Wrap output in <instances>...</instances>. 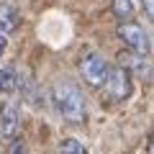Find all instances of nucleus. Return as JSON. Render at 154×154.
Returning <instances> with one entry per match:
<instances>
[{
    "label": "nucleus",
    "instance_id": "1",
    "mask_svg": "<svg viewBox=\"0 0 154 154\" xmlns=\"http://www.w3.org/2000/svg\"><path fill=\"white\" fill-rule=\"evenodd\" d=\"M49 95H51L54 108L59 110V116L64 118V121H69V123H85V118H88V103H85L82 90L77 88L72 80H67V77L57 80V82L51 85V93Z\"/></svg>",
    "mask_w": 154,
    "mask_h": 154
},
{
    "label": "nucleus",
    "instance_id": "2",
    "mask_svg": "<svg viewBox=\"0 0 154 154\" xmlns=\"http://www.w3.org/2000/svg\"><path fill=\"white\" fill-rule=\"evenodd\" d=\"M77 72H80V77H82L90 88H100L103 90L105 80H108V75H110V67H108V62H105L98 51L88 49V51L80 54V59H77Z\"/></svg>",
    "mask_w": 154,
    "mask_h": 154
},
{
    "label": "nucleus",
    "instance_id": "3",
    "mask_svg": "<svg viewBox=\"0 0 154 154\" xmlns=\"http://www.w3.org/2000/svg\"><path fill=\"white\" fill-rule=\"evenodd\" d=\"M118 38H121L131 51H139V54H144V57L152 51L146 31H144L141 26H136V23H121V26H118Z\"/></svg>",
    "mask_w": 154,
    "mask_h": 154
},
{
    "label": "nucleus",
    "instance_id": "4",
    "mask_svg": "<svg viewBox=\"0 0 154 154\" xmlns=\"http://www.w3.org/2000/svg\"><path fill=\"white\" fill-rule=\"evenodd\" d=\"M103 90L108 93V98L113 100H123L128 93H131V82H128V69H123V67H110V75L108 80H105Z\"/></svg>",
    "mask_w": 154,
    "mask_h": 154
},
{
    "label": "nucleus",
    "instance_id": "5",
    "mask_svg": "<svg viewBox=\"0 0 154 154\" xmlns=\"http://www.w3.org/2000/svg\"><path fill=\"white\" fill-rule=\"evenodd\" d=\"M18 131V103L16 100H3L0 103V136L13 139Z\"/></svg>",
    "mask_w": 154,
    "mask_h": 154
},
{
    "label": "nucleus",
    "instance_id": "6",
    "mask_svg": "<svg viewBox=\"0 0 154 154\" xmlns=\"http://www.w3.org/2000/svg\"><path fill=\"white\" fill-rule=\"evenodd\" d=\"M121 67H123V69H128L131 75L149 77V64L144 62V54H139V51H131V54H121Z\"/></svg>",
    "mask_w": 154,
    "mask_h": 154
},
{
    "label": "nucleus",
    "instance_id": "7",
    "mask_svg": "<svg viewBox=\"0 0 154 154\" xmlns=\"http://www.w3.org/2000/svg\"><path fill=\"white\" fill-rule=\"evenodd\" d=\"M18 26V11L8 3H0V33H11Z\"/></svg>",
    "mask_w": 154,
    "mask_h": 154
},
{
    "label": "nucleus",
    "instance_id": "8",
    "mask_svg": "<svg viewBox=\"0 0 154 154\" xmlns=\"http://www.w3.org/2000/svg\"><path fill=\"white\" fill-rule=\"evenodd\" d=\"M18 88V72L0 69V93H13Z\"/></svg>",
    "mask_w": 154,
    "mask_h": 154
},
{
    "label": "nucleus",
    "instance_id": "9",
    "mask_svg": "<svg viewBox=\"0 0 154 154\" xmlns=\"http://www.w3.org/2000/svg\"><path fill=\"white\" fill-rule=\"evenodd\" d=\"M131 13H134V3L131 0H113V16L118 18V21L131 18Z\"/></svg>",
    "mask_w": 154,
    "mask_h": 154
},
{
    "label": "nucleus",
    "instance_id": "10",
    "mask_svg": "<svg viewBox=\"0 0 154 154\" xmlns=\"http://www.w3.org/2000/svg\"><path fill=\"white\" fill-rule=\"evenodd\" d=\"M59 154H88V152H85V146L77 139H64L59 144Z\"/></svg>",
    "mask_w": 154,
    "mask_h": 154
},
{
    "label": "nucleus",
    "instance_id": "11",
    "mask_svg": "<svg viewBox=\"0 0 154 154\" xmlns=\"http://www.w3.org/2000/svg\"><path fill=\"white\" fill-rule=\"evenodd\" d=\"M141 8H144L149 21H154V0H141Z\"/></svg>",
    "mask_w": 154,
    "mask_h": 154
},
{
    "label": "nucleus",
    "instance_id": "12",
    "mask_svg": "<svg viewBox=\"0 0 154 154\" xmlns=\"http://www.w3.org/2000/svg\"><path fill=\"white\" fill-rule=\"evenodd\" d=\"M8 154H26V144H23V141H13Z\"/></svg>",
    "mask_w": 154,
    "mask_h": 154
},
{
    "label": "nucleus",
    "instance_id": "13",
    "mask_svg": "<svg viewBox=\"0 0 154 154\" xmlns=\"http://www.w3.org/2000/svg\"><path fill=\"white\" fill-rule=\"evenodd\" d=\"M5 49H8V38H5V33H0V59L5 54Z\"/></svg>",
    "mask_w": 154,
    "mask_h": 154
},
{
    "label": "nucleus",
    "instance_id": "14",
    "mask_svg": "<svg viewBox=\"0 0 154 154\" xmlns=\"http://www.w3.org/2000/svg\"><path fill=\"white\" fill-rule=\"evenodd\" d=\"M152 154H154V134H152Z\"/></svg>",
    "mask_w": 154,
    "mask_h": 154
}]
</instances>
